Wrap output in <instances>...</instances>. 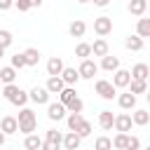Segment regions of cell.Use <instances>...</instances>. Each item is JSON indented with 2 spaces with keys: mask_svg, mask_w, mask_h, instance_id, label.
<instances>
[{
  "mask_svg": "<svg viewBox=\"0 0 150 150\" xmlns=\"http://www.w3.org/2000/svg\"><path fill=\"white\" fill-rule=\"evenodd\" d=\"M16 122H19V131L21 134H33L35 131V127H38V120H35V112L30 110V108H21V112H19V117H16Z\"/></svg>",
  "mask_w": 150,
  "mask_h": 150,
  "instance_id": "cell-1",
  "label": "cell"
},
{
  "mask_svg": "<svg viewBox=\"0 0 150 150\" xmlns=\"http://www.w3.org/2000/svg\"><path fill=\"white\" fill-rule=\"evenodd\" d=\"M77 73H80V77H84V80H94V75L98 73V66H96L91 59H84V61L80 63Z\"/></svg>",
  "mask_w": 150,
  "mask_h": 150,
  "instance_id": "cell-2",
  "label": "cell"
},
{
  "mask_svg": "<svg viewBox=\"0 0 150 150\" xmlns=\"http://www.w3.org/2000/svg\"><path fill=\"white\" fill-rule=\"evenodd\" d=\"M94 30L103 38V35H108L110 30H112V19L110 16H98V19H94Z\"/></svg>",
  "mask_w": 150,
  "mask_h": 150,
  "instance_id": "cell-3",
  "label": "cell"
},
{
  "mask_svg": "<svg viewBox=\"0 0 150 150\" xmlns=\"http://www.w3.org/2000/svg\"><path fill=\"white\" fill-rule=\"evenodd\" d=\"M129 82H131V73H129V70L117 68V70L112 73V87H115V89H117V87H129Z\"/></svg>",
  "mask_w": 150,
  "mask_h": 150,
  "instance_id": "cell-4",
  "label": "cell"
},
{
  "mask_svg": "<svg viewBox=\"0 0 150 150\" xmlns=\"http://www.w3.org/2000/svg\"><path fill=\"white\" fill-rule=\"evenodd\" d=\"M96 94H98L101 98L110 101V98L115 96V87H112V82H108V80H98V82H96Z\"/></svg>",
  "mask_w": 150,
  "mask_h": 150,
  "instance_id": "cell-5",
  "label": "cell"
},
{
  "mask_svg": "<svg viewBox=\"0 0 150 150\" xmlns=\"http://www.w3.org/2000/svg\"><path fill=\"white\" fill-rule=\"evenodd\" d=\"M131 124H134V122H131V115H127V112L115 115V124H112V127H115L120 134H127V131L131 129Z\"/></svg>",
  "mask_w": 150,
  "mask_h": 150,
  "instance_id": "cell-6",
  "label": "cell"
},
{
  "mask_svg": "<svg viewBox=\"0 0 150 150\" xmlns=\"http://www.w3.org/2000/svg\"><path fill=\"white\" fill-rule=\"evenodd\" d=\"M63 61L59 59V56H52L49 61H47V73H49V77H59L61 73H63Z\"/></svg>",
  "mask_w": 150,
  "mask_h": 150,
  "instance_id": "cell-7",
  "label": "cell"
},
{
  "mask_svg": "<svg viewBox=\"0 0 150 150\" xmlns=\"http://www.w3.org/2000/svg\"><path fill=\"white\" fill-rule=\"evenodd\" d=\"M47 117H49V120H56V122L63 120V117H66V105H63V103H49V105H47Z\"/></svg>",
  "mask_w": 150,
  "mask_h": 150,
  "instance_id": "cell-8",
  "label": "cell"
},
{
  "mask_svg": "<svg viewBox=\"0 0 150 150\" xmlns=\"http://www.w3.org/2000/svg\"><path fill=\"white\" fill-rule=\"evenodd\" d=\"M0 131L7 136V134H16L19 131V122H16V117H12V115H7V117H2V122H0Z\"/></svg>",
  "mask_w": 150,
  "mask_h": 150,
  "instance_id": "cell-9",
  "label": "cell"
},
{
  "mask_svg": "<svg viewBox=\"0 0 150 150\" xmlns=\"http://www.w3.org/2000/svg\"><path fill=\"white\" fill-rule=\"evenodd\" d=\"M28 98L35 101V103H47V101H49V91H47L45 87H33V89L28 91Z\"/></svg>",
  "mask_w": 150,
  "mask_h": 150,
  "instance_id": "cell-10",
  "label": "cell"
},
{
  "mask_svg": "<svg viewBox=\"0 0 150 150\" xmlns=\"http://www.w3.org/2000/svg\"><path fill=\"white\" fill-rule=\"evenodd\" d=\"M148 77H150V68L145 63H136L131 68V80H145L148 82Z\"/></svg>",
  "mask_w": 150,
  "mask_h": 150,
  "instance_id": "cell-11",
  "label": "cell"
},
{
  "mask_svg": "<svg viewBox=\"0 0 150 150\" xmlns=\"http://www.w3.org/2000/svg\"><path fill=\"white\" fill-rule=\"evenodd\" d=\"M59 77L63 80V84H66V87H73V84L80 80V73H77L75 68H63V73H61Z\"/></svg>",
  "mask_w": 150,
  "mask_h": 150,
  "instance_id": "cell-12",
  "label": "cell"
},
{
  "mask_svg": "<svg viewBox=\"0 0 150 150\" xmlns=\"http://www.w3.org/2000/svg\"><path fill=\"white\" fill-rule=\"evenodd\" d=\"M80 143H82V138H80L75 131H68V134L63 136V148H66V150H77Z\"/></svg>",
  "mask_w": 150,
  "mask_h": 150,
  "instance_id": "cell-13",
  "label": "cell"
},
{
  "mask_svg": "<svg viewBox=\"0 0 150 150\" xmlns=\"http://www.w3.org/2000/svg\"><path fill=\"white\" fill-rule=\"evenodd\" d=\"M45 89H47L49 94H61V91L66 89V84H63V80H61V77H49V80H47V84H45Z\"/></svg>",
  "mask_w": 150,
  "mask_h": 150,
  "instance_id": "cell-14",
  "label": "cell"
},
{
  "mask_svg": "<svg viewBox=\"0 0 150 150\" xmlns=\"http://www.w3.org/2000/svg\"><path fill=\"white\" fill-rule=\"evenodd\" d=\"M117 103H120V108H122V110H131V108H136V96H134L131 91H127V94H120Z\"/></svg>",
  "mask_w": 150,
  "mask_h": 150,
  "instance_id": "cell-15",
  "label": "cell"
},
{
  "mask_svg": "<svg viewBox=\"0 0 150 150\" xmlns=\"http://www.w3.org/2000/svg\"><path fill=\"white\" fill-rule=\"evenodd\" d=\"M98 124H101V129H112V124H115V115L110 112V110H101L98 112Z\"/></svg>",
  "mask_w": 150,
  "mask_h": 150,
  "instance_id": "cell-16",
  "label": "cell"
},
{
  "mask_svg": "<svg viewBox=\"0 0 150 150\" xmlns=\"http://www.w3.org/2000/svg\"><path fill=\"white\" fill-rule=\"evenodd\" d=\"M68 30H70V35H73V38H82V35H84V30H87V23H84L82 19H75V21L68 26Z\"/></svg>",
  "mask_w": 150,
  "mask_h": 150,
  "instance_id": "cell-17",
  "label": "cell"
},
{
  "mask_svg": "<svg viewBox=\"0 0 150 150\" xmlns=\"http://www.w3.org/2000/svg\"><path fill=\"white\" fill-rule=\"evenodd\" d=\"M101 68H103V70H108V73H115V70L120 68V59L108 54V56H103V61H101Z\"/></svg>",
  "mask_w": 150,
  "mask_h": 150,
  "instance_id": "cell-18",
  "label": "cell"
},
{
  "mask_svg": "<svg viewBox=\"0 0 150 150\" xmlns=\"http://www.w3.org/2000/svg\"><path fill=\"white\" fill-rule=\"evenodd\" d=\"M124 47L131 49V52H141V49H143V38H138V35H129V38L124 40Z\"/></svg>",
  "mask_w": 150,
  "mask_h": 150,
  "instance_id": "cell-19",
  "label": "cell"
},
{
  "mask_svg": "<svg viewBox=\"0 0 150 150\" xmlns=\"http://www.w3.org/2000/svg\"><path fill=\"white\" fill-rule=\"evenodd\" d=\"M91 54L94 56H108V42L103 38H98L94 45H91Z\"/></svg>",
  "mask_w": 150,
  "mask_h": 150,
  "instance_id": "cell-20",
  "label": "cell"
},
{
  "mask_svg": "<svg viewBox=\"0 0 150 150\" xmlns=\"http://www.w3.org/2000/svg\"><path fill=\"white\" fill-rule=\"evenodd\" d=\"M131 122H134V124H138V127H145V124L150 122V112H148V110H134Z\"/></svg>",
  "mask_w": 150,
  "mask_h": 150,
  "instance_id": "cell-21",
  "label": "cell"
},
{
  "mask_svg": "<svg viewBox=\"0 0 150 150\" xmlns=\"http://www.w3.org/2000/svg\"><path fill=\"white\" fill-rule=\"evenodd\" d=\"M14 77H16V70H14L12 66L0 68V82H5V84H14Z\"/></svg>",
  "mask_w": 150,
  "mask_h": 150,
  "instance_id": "cell-22",
  "label": "cell"
},
{
  "mask_svg": "<svg viewBox=\"0 0 150 150\" xmlns=\"http://www.w3.org/2000/svg\"><path fill=\"white\" fill-rule=\"evenodd\" d=\"M145 9H148V0H131V2H129V12H131L134 16H141Z\"/></svg>",
  "mask_w": 150,
  "mask_h": 150,
  "instance_id": "cell-23",
  "label": "cell"
},
{
  "mask_svg": "<svg viewBox=\"0 0 150 150\" xmlns=\"http://www.w3.org/2000/svg\"><path fill=\"white\" fill-rule=\"evenodd\" d=\"M23 59H26V66H38V61H40V52H38L35 47H28V49L23 52Z\"/></svg>",
  "mask_w": 150,
  "mask_h": 150,
  "instance_id": "cell-24",
  "label": "cell"
},
{
  "mask_svg": "<svg viewBox=\"0 0 150 150\" xmlns=\"http://www.w3.org/2000/svg\"><path fill=\"white\" fill-rule=\"evenodd\" d=\"M136 35H138V38H150V19H138V23H136Z\"/></svg>",
  "mask_w": 150,
  "mask_h": 150,
  "instance_id": "cell-25",
  "label": "cell"
},
{
  "mask_svg": "<svg viewBox=\"0 0 150 150\" xmlns=\"http://www.w3.org/2000/svg\"><path fill=\"white\" fill-rule=\"evenodd\" d=\"M129 91L136 96V94H143V91H148V82L145 80H131L129 82Z\"/></svg>",
  "mask_w": 150,
  "mask_h": 150,
  "instance_id": "cell-26",
  "label": "cell"
},
{
  "mask_svg": "<svg viewBox=\"0 0 150 150\" xmlns=\"http://www.w3.org/2000/svg\"><path fill=\"white\" fill-rule=\"evenodd\" d=\"M23 145H26L28 150H40V148H42V138L35 136V134H28L26 141H23Z\"/></svg>",
  "mask_w": 150,
  "mask_h": 150,
  "instance_id": "cell-27",
  "label": "cell"
},
{
  "mask_svg": "<svg viewBox=\"0 0 150 150\" xmlns=\"http://www.w3.org/2000/svg\"><path fill=\"white\" fill-rule=\"evenodd\" d=\"M45 141H49V143H54V145H59V148H61V145H63V134H61V131H56V129H49Z\"/></svg>",
  "mask_w": 150,
  "mask_h": 150,
  "instance_id": "cell-28",
  "label": "cell"
},
{
  "mask_svg": "<svg viewBox=\"0 0 150 150\" xmlns=\"http://www.w3.org/2000/svg\"><path fill=\"white\" fill-rule=\"evenodd\" d=\"M94 150H112V141L108 136H98L94 141Z\"/></svg>",
  "mask_w": 150,
  "mask_h": 150,
  "instance_id": "cell-29",
  "label": "cell"
},
{
  "mask_svg": "<svg viewBox=\"0 0 150 150\" xmlns=\"http://www.w3.org/2000/svg\"><path fill=\"white\" fill-rule=\"evenodd\" d=\"M75 56H80L82 61H84L87 56H91V45H87V42H80V45L75 47Z\"/></svg>",
  "mask_w": 150,
  "mask_h": 150,
  "instance_id": "cell-30",
  "label": "cell"
},
{
  "mask_svg": "<svg viewBox=\"0 0 150 150\" xmlns=\"http://www.w3.org/2000/svg\"><path fill=\"white\" fill-rule=\"evenodd\" d=\"M80 124H82V112H70L68 115V129L70 131H77Z\"/></svg>",
  "mask_w": 150,
  "mask_h": 150,
  "instance_id": "cell-31",
  "label": "cell"
},
{
  "mask_svg": "<svg viewBox=\"0 0 150 150\" xmlns=\"http://www.w3.org/2000/svg\"><path fill=\"white\" fill-rule=\"evenodd\" d=\"M59 98H61L59 103H63V105H68V103H70V101L75 98V89H73V87H66V89H63V91L59 94Z\"/></svg>",
  "mask_w": 150,
  "mask_h": 150,
  "instance_id": "cell-32",
  "label": "cell"
},
{
  "mask_svg": "<svg viewBox=\"0 0 150 150\" xmlns=\"http://www.w3.org/2000/svg\"><path fill=\"white\" fill-rule=\"evenodd\" d=\"M9 101H12L14 105H21V108H23V105H26V101H28V94H26L23 89H19V91H16V94H14Z\"/></svg>",
  "mask_w": 150,
  "mask_h": 150,
  "instance_id": "cell-33",
  "label": "cell"
},
{
  "mask_svg": "<svg viewBox=\"0 0 150 150\" xmlns=\"http://www.w3.org/2000/svg\"><path fill=\"white\" fill-rule=\"evenodd\" d=\"M127 141H129V134H117V136L112 138V148L124 150V148H127Z\"/></svg>",
  "mask_w": 150,
  "mask_h": 150,
  "instance_id": "cell-34",
  "label": "cell"
},
{
  "mask_svg": "<svg viewBox=\"0 0 150 150\" xmlns=\"http://www.w3.org/2000/svg\"><path fill=\"white\" fill-rule=\"evenodd\" d=\"M82 108H84V103H82V98H77V96L66 105V110H70V112H82Z\"/></svg>",
  "mask_w": 150,
  "mask_h": 150,
  "instance_id": "cell-35",
  "label": "cell"
},
{
  "mask_svg": "<svg viewBox=\"0 0 150 150\" xmlns=\"http://www.w3.org/2000/svg\"><path fill=\"white\" fill-rule=\"evenodd\" d=\"M75 134H77V136H80V138H87V136H89V134H91V124H89V122H87V120H82V124H80V127H77V131H75Z\"/></svg>",
  "mask_w": 150,
  "mask_h": 150,
  "instance_id": "cell-36",
  "label": "cell"
},
{
  "mask_svg": "<svg viewBox=\"0 0 150 150\" xmlns=\"http://www.w3.org/2000/svg\"><path fill=\"white\" fill-rule=\"evenodd\" d=\"M12 40H14V38H12L9 30H0V47H2V49H7V47L12 45Z\"/></svg>",
  "mask_w": 150,
  "mask_h": 150,
  "instance_id": "cell-37",
  "label": "cell"
},
{
  "mask_svg": "<svg viewBox=\"0 0 150 150\" xmlns=\"http://www.w3.org/2000/svg\"><path fill=\"white\" fill-rule=\"evenodd\" d=\"M12 68H14V70H16V68H26L23 54H14V56H12Z\"/></svg>",
  "mask_w": 150,
  "mask_h": 150,
  "instance_id": "cell-38",
  "label": "cell"
},
{
  "mask_svg": "<svg viewBox=\"0 0 150 150\" xmlns=\"http://www.w3.org/2000/svg\"><path fill=\"white\" fill-rule=\"evenodd\" d=\"M16 91H19V87H16V84H5V89H2V96L9 101V98H12Z\"/></svg>",
  "mask_w": 150,
  "mask_h": 150,
  "instance_id": "cell-39",
  "label": "cell"
},
{
  "mask_svg": "<svg viewBox=\"0 0 150 150\" xmlns=\"http://www.w3.org/2000/svg\"><path fill=\"white\" fill-rule=\"evenodd\" d=\"M141 148V141L136 138V136H129V141H127V148L124 150H138Z\"/></svg>",
  "mask_w": 150,
  "mask_h": 150,
  "instance_id": "cell-40",
  "label": "cell"
},
{
  "mask_svg": "<svg viewBox=\"0 0 150 150\" xmlns=\"http://www.w3.org/2000/svg\"><path fill=\"white\" fill-rule=\"evenodd\" d=\"M14 5L19 7V12H28L30 9V2L28 0H14Z\"/></svg>",
  "mask_w": 150,
  "mask_h": 150,
  "instance_id": "cell-41",
  "label": "cell"
},
{
  "mask_svg": "<svg viewBox=\"0 0 150 150\" xmlns=\"http://www.w3.org/2000/svg\"><path fill=\"white\" fill-rule=\"evenodd\" d=\"M40 150H59V145H54V143H49V141H42V148Z\"/></svg>",
  "mask_w": 150,
  "mask_h": 150,
  "instance_id": "cell-42",
  "label": "cell"
},
{
  "mask_svg": "<svg viewBox=\"0 0 150 150\" xmlns=\"http://www.w3.org/2000/svg\"><path fill=\"white\" fill-rule=\"evenodd\" d=\"M12 5H14V0H0V9H2V12H7Z\"/></svg>",
  "mask_w": 150,
  "mask_h": 150,
  "instance_id": "cell-43",
  "label": "cell"
},
{
  "mask_svg": "<svg viewBox=\"0 0 150 150\" xmlns=\"http://www.w3.org/2000/svg\"><path fill=\"white\" fill-rule=\"evenodd\" d=\"M108 2H110V0H94V5H96V7H105Z\"/></svg>",
  "mask_w": 150,
  "mask_h": 150,
  "instance_id": "cell-44",
  "label": "cell"
},
{
  "mask_svg": "<svg viewBox=\"0 0 150 150\" xmlns=\"http://www.w3.org/2000/svg\"><path fill=\"white\" fill-rule=\"evenodd\" d=\"M28 2H30V7H40L42 5V0H28Z\"/></svg>",
  "mask_w": 150,
  "mask_h": 150,
  "instance_id": "cell-45",
  "label": "cell"
},
{
  "mask_svg": "<svg viewBox=\"0 0 150 150\" xmlns=\"http://www.w3.org/2000/svg\"><path fill=\"white\" fill-rule=\"evenodd\" d=\"M2 145H5V134L0 131V148H2Z\"/></svg>",
  "mask_w": 150,
  "mask_h": 150,
  "instance_id": "cell-46",
  "label": "cell"
},
{
  "mask_svg": "<svg viewBox=\"0 0 150 150\" xmlns=\"http://www.w3.org/2000/svg\"><path fill=\"white\" fill-rule=\"evenodd\" d=\"M2 56H5V49H2V47H0V59H2Z\"/></svg>",
  "mask_w": 150,
  "mask_h": 150,
  "instance_id": "cell-47",
  "label": "cell"
},
{
  "mask_svg": "<svg viewBox=\"0 0 150 150\" xmlns=\"http://www.w3.org/2000/svg\"><path fill=\"white\" fill-rule=\"evenodd\" d=\"M77 2H80V5H84V2H89V0H77Z\"/></svg>",
  "mask_w": 150,
  "mask_h": 150,
  "instance_id": "cell-48",
  "label": "cell"
},
{
  "mask_svg": "<svg viewBox=\"0 0 150 150\" xmlns=\"http://www.w3.org/2000/svg\"><path fill=\"white\" fill-rule=\"evenodd\" d=\"M145 98H148V103H150V91H148V96H145Z\"/></svg>",
  "mask_w": 150,
  "mask_h": 150,
  "instance_id": "cell-49",
  "label": "cell"
},
{
  "mask_svg": "<svg viewBox=\"0 0 150 150\" xmlns=\"http://www.w3.org/2000/svg\"><path fill=\"white\" fill-rule=\"evenodd\" d=\"M145 150H150V145H148V148H145Z\"/></svg>",
  "mask_w": 150,
  "mask_h": 150,
  "instance_id": "cell-50",
  "label": "cell"
},
{
  "mask_svg": "<svg viewBox=\"0 0 150 150\" xmlns=\"http://www.w3.org/2000/svg\"><path fill=\"white\" fill-rule=\"evenodd\" d=\"M148 84H150V77H148Z\"/></svg>",
  "mask_w": 150,
  "mask_h": 150,
  "instance_id": "cell-51",
  "label": "cell"
},
{
  "mask_svg": "<svg viewBox=\"0 0 150 150\" xmlns=\"http://www.w3.org/2000/svg\"><path fill=\"white\" fill-rule=\"evenodd\" d=\"M0 84H2V82H0Z\"/></svg>",
  "mask_w": 150,
  "mask_h": 150,
  "instance_id": "cell-52",
  "label": "cell"
}]
</instances>
